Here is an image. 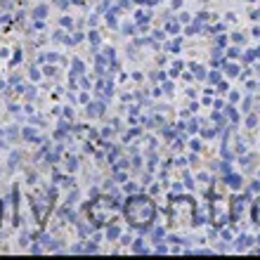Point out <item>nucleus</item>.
Here are the masks:
<instances>
[{"mask_svg": "<svg viewBox=\"0 0 260 260\" xmlns=\"http://www.w3.org/2000/svg\"><path fill=\"white\" fill-rule=\"evenodd\" d=\"M253 218H255V220H258V222H260V199H258V201H255V208H253Z\"/></svg>", "mask_w": 260, "mask_h": 260, "instance_id": "nucleus-2", "label": "nucleus"}, {"mask_svg": "<svg viewBox=\"0 0 260 260\" xmlns=\"http://www.w3.org/2000/svg\"><path fill=\"white\" fill-rule=\"evenodd\" d=\"M125 218L137 227L149 225L151 220H154V204L144 197H133L125 204Z\"/></svg>", "mask_w": 260, "mask_h": 260, "instance_id": "nucleus-1", "label": "nucleus"}]
</instances>
